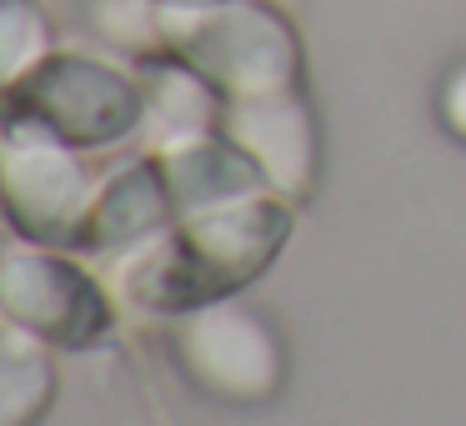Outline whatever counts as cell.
I'll return each mask as SVG.
<instances>
[{
  "label": "cell",
  "instance_id": "52a82bcc",
  "mask_svg": "<svg viewBox=\"0 0 466 426\" xmlns=\"http://www.w3.org/2000/svg\"><path fill=\"white\" fill-rule=\"evenodd\" d=\"M221 131H226V141H236L256 166H261L271 191H281V196L311 191L321 151H316V121H311V111H306V101L296 96V86L226 101Z\"/></svg>",
  "mask_w": 466,
  "mask_h": 426
},
{
  "label": "cell",
  "instance_id": "9c48e42d",
  "mask_svg": "<svg viewBox=\"0 0 466 426\" xmlns=\"http://www.w3.org/2000/svg\"><path fill=\"white\" fill-rule=\"evenodd\" d=\"M156 161H161V176H166V191H171V211L176 216L241 201V196H261L266 186H271L261 176V166H256L241 146L216 141V136L171 146V151H156Z\"/></svg>",
  "mask_w": 466,
  "mask_h": 426
},
{
  "label": "cell",
  "instance_id": "ba28073f",
  "mask_svg": "<svg viewBox=\"0 0 466 426\" xmlns=\"http://www.w3.org/2000/svg\"><path fill=\"white\" fill-rule=\"evenodd\" d=\"M171 191H166L161 161H136L126 171H116L111 181L96 191V206L81 226V246L76 251H96L111 256L126 246H141L151 236H161L171 226Z\"/></svg>",
  "mask_w": 466,
  "mask_h": 426
},
{
  "label": "cell",
  "instance_id": "8fae6325",
  "mask_svg": "<svg viewBox=\"0 0 466 426\" xmlns=\"http://www.w3.org/2000/svg\"><path fill=\"white\" fill-rule=\"evenodd\" d=\"M146 121L161 151L186 141H201L216 126V86L201 81L191 66H171V71L151 76V91H146Z\"/></svg>",
  "mask_w": 466,
  "mask_h": 426
},
{
  "label": "cell",
  "instance_id": "277c9868",
  "mask_svg": "<svg viewBox=\"0 0 466 426\" xmlns=\"http://www.w3.org/2000/svg\"><path fill=\"white\" fill-rule=\"evenodd\" d=\"M96 206V181L76 161V146L31 121L0 116V211L35 246H81Z\"/></svg>",
  "mask_w": 466,
  "mask_h": 426
},
{
  "label": "cell",
  "instance_id": "30bf717a",
  "mask_svg": "<svg viewBox=\"0 0 466 426\" xmlns=\"http://www.w3.org/2000/svg\"><path fill=\"white\" fill-rule=\"evenodd\" d=\"M56 361L41 336L5 326L0 331V426H35L56 406Z\"/></svg>",
  "mask_w": 466,
  "mask_h": 426
},
{
  "label": "cell",
  "instance_id": "7a4b0ae2",
  "mask_svg": "<svg viewBox=\"0 0 466 426\" xmlns=\"http://www.w3.org/2000/svg\"><path fill=\"white\" fill-rule=\"evenodd\" d=\"M161 31L176 61L211 81L226 101L296 86L301 46L291 25L256 0H171Z\"/></svg>",
  "mask_w": 466,
  "mask_h": 426
},
{
  "label": "cell",
  "instance_id": "8992f818",
  "mask_svg": "<svg viewBox=\"0 0 466 426\" xmlns=\"http://www.w3.org/2000/svg\"><path fill=\"white\" fill-rule=\"evenodd\" d=\"M176 356L186 376L216 401L256 406L271 401L286 381V351L266 316L236 306L231 296L211 306H196L176 326Z\"/></svg>",
  "mask_w": 466,
  "mask_h": 426
},
{
  "label": "cell",
  "instance_id": "6da1fadb",
  "mask_svg": "<svg viewBox=\"0 0 466 426\" xmlns=\"http://www.w3.org/2000/svg\"><path fill=\"white\" fill-rule=\"evenodd\" d=\"M291 236V206L271 196H241L226 206L186 211L166 236L126 271V291L146 311L186 316L251 286L281 256Z\"/></svg>",
  "mask_w": 466,
  "mask_h": 426
},
{
  "label": "cell",
  "instance_id": "3957f363",
  "mask_svg": "<svg viewBox=\"0 0 466 426\" xmlns=\"http://www.w3.org/2000/svg\"><path fill=\"white\" fill-rule=\"evenodd\" d=\"M0 116L41 126L76 151H101L146 121V91L116 66L86 56H46L5 91Z\"/></svg>",
  "mask_w": 466,
  "mask_h": 426
},
{
  "label": "cell",
  "instance_id": "5b68a950",
  "mask_svg": "<svg viewBox=\"0 0 466 426\" xmlns=\"http://www.w3.org/2000/svg\"><path fill=\"white\" fill-rule=\"evenodd\" d=\"M0 316L5 326H21L61 351L96 346L116 321L106 286L86 266L41 251V246L0 251Z\"/></svg>",
  "mask_w": 466,
  "mask_h": 426
},
{
  "label": "cell",
  "instance_id": "7c38bea8",
  "mask_svg": "<svg viewBox=\"0 0 466 426\" xmlns=\"http://www.w3.org/2000/svg\"><path fill=\"white\" fill-rule=\"evenodd\" d=\"M51 25L35 0H0V91H11L31 66L46 61Z\"/></svg>",
  "mask_w": 466,
  "mask_h": 426
},
{
  "label": "cell",
  "instance_id": "4fadbf2b",
  "mask_svg": "<svg viewBox=\"0 0 466 426\" xmlns=\"http://www.w3.org/2000/svg\"><path fill=\"white\" fill-rule=\"evenodd\" d=\"M441 121H446L451 136L466 141V66H456V71L446 76V86H441Z\"/></svg>",
  "mask_w": 466,
  "mask_h": 426
}]
</instances>
